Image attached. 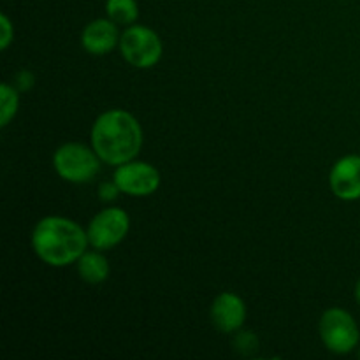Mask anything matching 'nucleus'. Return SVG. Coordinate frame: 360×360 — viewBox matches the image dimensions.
<instances>
[{
  "mask_svg": "<svg viewBox=\"0 0 360 360\" xmlns=\"http://www.w3.org/2000/svg\"><path fill=\"white\" fill-rule=\"evenodd\" d=\"M130 231V217L122 207H105L98 211L88 224V241L95 250H111L127 238Z\"/></svg>",
  "mask_w": 360,
  "mask_h": 360,
  "instance_id": "423d86ee",
  "label": "nucleus"
},
{
  "mask_svg": "<svg viewBox=\"0 0 360 360\" xmlns=\"http://www.w3.org/2000/svg\"><path fill=\"white\" fill-rule=\"evenodd\" d=\"M329 185L341 200L360 199V155H347L333 165Z\"/></svg>",
  "mask_w": 360,
  "mask_h": 360,
  "instance_id": "6e6552de",
  "label": "nucleus"
},
{
  "mask_svg": "<svg viewBox=\"0 0 360 360\" xmlns=\"http://www.w3.org/2000/svg\"><path fill=\"white\" fill-rule=\"evenodd\" d=\"M18 108H20V94L16 86L2 83L0 84V127L6 129L13 118L16 116Z\"/></svg>",
  "mask_w": 360,
  "mask_h": 360,
  "instance_id": "ddd939ff",
  "label": "nucleus"
},
{
  "mask_svg": "<svg viewBox=\"0 0 360 360\" xmlns=\"http://www.w3.org/2000/svg\"><path fill=\"white\" fill-rule=\"evenodd\" d=\"M355 299H357V302L360 304V280H359L357 287H355Z\"/></svg>",
  "mask_w": 360,
  "mask_h": 360,
  "instance_id": "a211bd4d",
  "label": "nucleus"
},
{
  "mask_svg": "<svg viewBox=\"0 0 360 360\" xmlns=\"http://www.w3.org/2000/svg\"><path fill=\"white\" fill-rule=\"evenodd\" d=\"M120 188L118 185H116L115 181H108V183H102L101 188H98V197H101L104 202H111V200H115L116 197L120 195Z\"/></svg>",
  "mask_w": 360,
  "mask_h": 360,
  "instance_id": "f3484780",
  "label": "nucleus"
},
{
  "mask_svg": "<svg viewBox=\"0 0 360 360\" xmlns=\"http://www.w3.org/2000/svg\"><path fill=\"white\" fill-rule=\"evenodd\" d=\"M88 245L86 231L65 217H44L32 231L35 255L51 267H67L77 262Z\"/></svg>",
  "mask_w": 360,
  "mask_h": 360,
  "instance_id": "f03ea898",
  "label": "nucleus"
},
{
  "mask_svg": "<svg viewBox=\"0 0 360 360\" xmlns=\"http://www.w3.org/2000/svg\"><path fill=\"white\" fill-rule=\"evenodd\" d=\"M359 357H360V350H359Z\"/></svg>",
  "mask_w": 360,
  "mask_h": 360,
  "instance_id": "6ab92c4d",
  "label": "nucleus"
},
{
  "mask_svg": "<svg viewBox=\"0 0 360 360\" xmlns=\"http://www.w3.org/2000/svg\"><path fill=\"white\" fill-rule=\"evenodd\" d=\"M320 338L327 350L347 355L359 347L360 330L354 316L343 308H330L320 319Z\"/></svg>",
  "mask_w": 360,
  "mask_h": 360,
  "instance_id": "39448f33",
  "label": "nucleus"
},
{
  "mask_svg": "<svg viewBox=\"0 0 360 360\" xmlns=\"http://www.w3.org/2000/svg\"><path fill=\"white\" fill-rule=\"evenodd\" d=\"M76 264L81 280L90 285L104 283L109 278V273H111V266H109L108 259L101 253V250L84 252Z\"/></svg>",
  "mask_w": 360,
  "mask_h": 360,
  "instance_id": "9b49d317",
  "label": "nucleus"
},
{
  "mask_svg": "<svg viewBox=\"0 0 360 360\" xmlns=\"http://www.w3.org/2000/svg\"><path fill=\"white\" fill-rule=\"evenodd\" d=\"M246 320L245 301L234 292H221L211 304V322L220 333L231 334L243 327Z\"/></svg>",
  "mask_w": 360,
  "mask_h": 360,
  "instance_id": "1a4fd4ad",
  "label": "nucleus"
},
{
  "mask_svg": "<svg viewBox=\"0 0 360 360\" xmlns=\"http://www.w3.org/2000/svg\"><path fill=\"white\" fill-rule=\"evenodd\" d=\"M91 148L109 165L127 164L143 148V129L134 115L125 109H109L91 127Z\"/></svg>",
  "mask_w": 360,
  "mask_h": 360,
  "instance_id": "f257e3e1",
  "label": "nucleus"
},
{
  "mask_svg": "<svg viewBox=\"0 0 360 360\" xmlns=\"http://www.w3.org/2000/svg\"><path fill=\"white\" fill-rule=\"evenodd\" d=\"M120 53L129 65L136 69H151L164 53L160 35L146 25H130L120 37Z\"/></svg>",
  "mask_w": 360,
  "mask_h": 360,
  "instance_id": "20e7f679",
  "label": "nucleus"
},
{
  "mask_svg": "<svg viewBox=\"0 0 360 360\" xmlns=\"http://www.w3.org/2000/svg\"><path fill=\"white\" fill-rule=\"evenodd\" d=\"M112 181L120 192L130 197H148L160 186V172L155 165L143 160H130L116 167Z\"/></svg>",
  "mask_w": 360,
  "mask_h": 360,
  "instance_id": "0eeeda50",
  "label": "nucleus"
},
{
  "mask_svg": "<svg viewBox=\"0 0 360 360\" xmlns=\"http://www.w3.org/2000/svg\"><path fill=\"white\" fill-rule=\"evenodd\" d=\"M120 37L122 34L118 32V25L115 21L109 18H97L83 28L81 46L90 55L104 56L120 46Z\"/></svg>",
  "mask_w": 360,
  "mask_h": 360,
  "instance_id": "9d476101",
  "label": "nucleus"
},
{
  "mask_svg": "<svg viewBox=\"0 0 360 360\" xmlns=\"http://www.w3.org/2000/svg\"><path fill=\"white\" fill-rule=\"evenodd\" d=\"M14 41V25L7 14H0V48L7 49Z\"/></svg>",
  "mask_w": 360,
  "mask_h": 360,
  "instance_id": "4468645a",
  "label": "nucleus"
},
{
  "mask_svg": "<svg viewBox=\"0 0 360 360\" xmlns=\"http://www.w3.org/2000/svg\"><path fill=\"white\" fill-rule=\"evenodd\" d=\"M234 345L238 347V350L241 352V354H252V352H255L257 348H259V340H257L255 334L252 333H239L238 336H236Z\"/></svg>",
  "mask_w": 360,
  "mask_h": 360,
  "instance_id": "2eb2a0df",
  "label": "nucleus"
},
{
  "mask_svg": "<svg viewBox=\"0 0 360 360\" xmlns=\"http://www.w3.org/2000/svg\"><path fill=\"white\" fill-rule=\"evenodd\" d=\"M105 16L116 25L130 27L139 18V4L137 0H105Z\"/></svg>",
  "mask_w": 360,
  "mask_h": 360,
  "instance_id": "f8f14e48",
  "label": "nucleus"
},
{
  "mask_svg": "<svg viewBox=\"0 0 360 360\" xmlns=\"http://www.w3.org/2000/svg\"><path fill=\"white\" fill-rule=\"evenodd\" d=\"M35 76L30 72V70H20V72L14 76V86H16L18 91H27L34 86Z\"/></svg>",
  "mask_w": 360,
  "mask_h": 360,
  "instance_id": "dca6fc26",
  "label": "nucleus"
},
{
  "mask_svg": "<svg viewBox=\"0 0 360 360\" xmlns=\"http://www.w3.org/2000/svg\"><path fill=\"white\" fill-rule=\"evenodd\" d=\"M101 157L94 148L81 143H65L53 155V167L63 181L90 183L101 171Z\"/></svg>",
  "mask_w": 360,
  "mask_h": 360,
  "instance_id": "7ed1b4c3",
  "label": "nucleus"
}]
</instances>
